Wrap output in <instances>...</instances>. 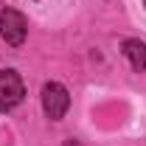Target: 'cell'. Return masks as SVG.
<instances>
[{
    "mask_svg": "<svg viewBox=\"0 0 146 146\" xmlns=\"http://www.w3.org/2000/svg\"><path fill=\"white\" fill-rule=\"evenodd\" d=\"M143 6H146V0H143Z\"/></svg>",
    "mask_w": 146,
    "mask_h": 146,
    "instance_id": "cell-6",
    "label": "cell"
},
{
    "mask_svg": "<svg viewBox=\"0 0 146 146\" xmlns=\"http://www.w3.org/2000/svg\"><path fill=\"white\" fill-rule=\"evenodd\" d=\"M62 146H82V141H76V138H68V141H65Z\"/></svg>",
    "mask_w": 146,
    "mask_h": 146,
    "instance_id": "cell-5",
    "label": "cell"
},
{
    "mask_svg": "<svg viewBox=\"0 0 146 146\" xmlns=\"http://www.w3.org/2000/svg\"><path fill=\"white\" fill-rule=\"evenodd\" d=\"M28 34V23L17 9H3L0 11V36L6 39V45H23Z\"/></svg>",
    "mask_w": 146,
    "mask_h": 146,
    "instance_id": "cell-3",
    "label": "cell"
},
{
    "mask_svg": "<svg viewBox=\"0 0 146 146\" xmlns=\"http://www.w3.org/2000/svg\"><path fill=\"white\" fill-rule=\"evenodd\" d=\"M68 107H70V96L65 90V84L48 82V84L42 87V110H45V115H48L51 121H59V118H65Z\"/></svg>",
    "mask_w": 146,
    "mask_h": 146,
    "instance_id": "cell-2",
    "label": "cell"
},
{
    "mask_svg": "<svg viewBox=\"0 0 146 146\" xmlns=\"http://www.w3.org/2000/svg\"><path fill=\"white\" fill-rule=\"evenodd\" d=\"M121 51H124V56L129 59L132 70H138V73L146 70V42H141V39H127V42L121 45Z\"/></svg>",
    "mask_w": 146,
    "mask_h": 146,
    "instance_id": "cell-4",
    "label": "cell"
},
{
    "mask_svg": "<svg viewBox=\"0 0 146 146\" xmlns=\"http://www.w3.org/2000/svg\"><path fill=\"white\" fill-rule=\"evenodd\" d=\"M25 98V84L17 70H0V112L14 110Z\"/></svg>",
    "mask_w": 146,
    "mask_h": 146,
    "instance_id": "cell-1",
    "label": "cell"
}]
</instances>
